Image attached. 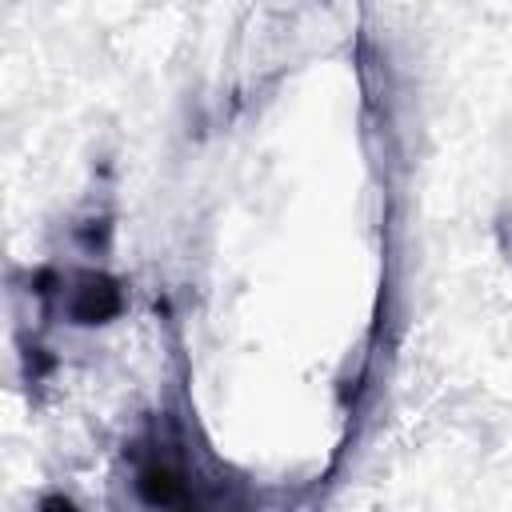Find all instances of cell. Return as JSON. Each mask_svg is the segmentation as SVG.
Wrapping results in <instances>:
<instances>
[{"mask_svg": "<svg viewBox=\"0 0 512 512\" xmlns=\"http://www.w3.org/2000/svg\"><path fill=\"white\" fill-rule=\"evenodd\" d=\"M60 308L76 324H104L120 312V288L104 272H80L68 280V288L60 284Z\"/></svg>", "mask_w": 512, "mask_h": 512, "instance_id": "cell-1", "label": "cell"}]
</instances>
